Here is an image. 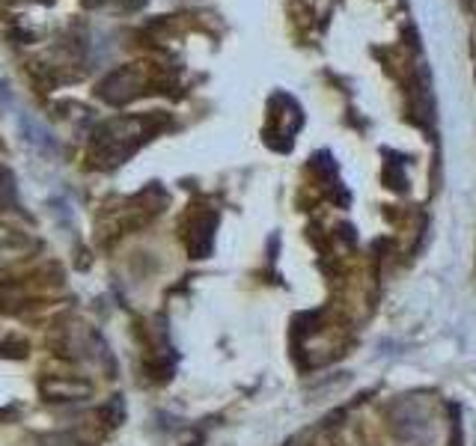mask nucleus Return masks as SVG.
<instances>
[{"label":"nucleus","mask_w":476,"mask_h":446,"mask_svg":"<svg viewBox=\"0 0 476 446\" xmlns=\"http://www.w3.org/2000/svg\"><path fill=\"white\" fill-rule=\"evenodd\" d=\"M18 122H21V134H24V140L30 143V146H36L42 152H54V149H57V143H54V137H51V131L42 128L30 114H21Z\"/></svg>","instance_id":"f257e3e1"}]
</instances>
